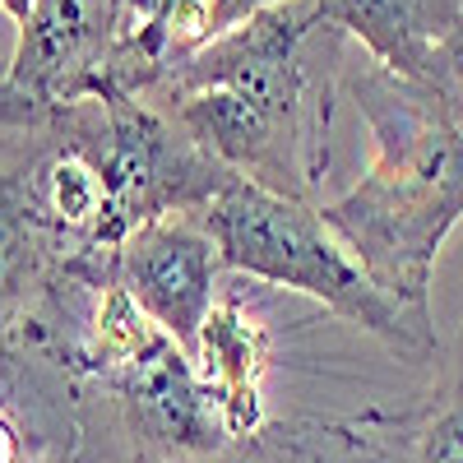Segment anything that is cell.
Segmentation results:
<instances>
[{
	"instance_id": "6da1fadb",
	"label": "cell",
	"mask_w": 463,
	"mask_h": 463,
	"mask_svg": "<svg viewBox=\"0 0 463 463\" xmlns=\"http://www.w3.org/2000/svg\"><path fill=\"white\" fill-rule=\"evenodd\" d=\"M343 47L316 0H288L167 70L144 102L167 111L237 181L316 200L329 181Z\"/></svg>"
},
{
	"instance_id": "7a4b0ae2",
	"label": "cell",
	"mask_w": 463,
	"mask_h": 463,
	"mask_svg": "<svg viewBox=\"0 0 463 463\" xmlns=\"http://www.w3.org/2000/svg\"><path fill=\"white\" fill-rule=\"evenodd\" d=\"M343 98L362 111L375 153L320 213L384 292L431 311L436 255L463 218V116L371 61L343 70Z\"/></svg>"
},
{
	"instance_id": "3957f363",
	"label": "cell",
	"mask_w": 463,
	"mask_h": 463,
	"mask_svg": "<svg viewBox=\"0 0 463 463\" xmlns=\"http://www.w3.org/2000/svg\"><path fill=\"white\" fill-rule=\"evenodd\" d=\"M204 222L222 250L227 274L316 301L320 311L362 329L399 362H440L436 316L384 292L325 222L320 200H292L250 181H232L204 209Z\"/></svg>"
},
{
	"instance_id": "277c9868",
	"label": "cell",
	"mask_w": 463,
	"mask_h": 463,
	"mask_svg": "<svg viewBox=\"0 0 463 463\" xmlns=\"http://www.w3.org/2000/svg\"><path fill=\"white\" fill-rule=\"evenodd\" d=\"M135 0H33L0 70V126H43L74 102L130 98Z\"/></svg>"
},
{
	"instance_id": "5b68a950",
	"label": "cell",
	"mask_w": 463,
	"mask_h": 463,
	"mask_svg": "<svg viewBox=\"0 0 463 463\" xmlns=\"http://www.w3.org/2000/svg\"><path fill=\"white\" fill-rule=\"evenodd\" d=\"M111 274L139 311L163 334H172L185 353H195L200 329L232 279L204 213H167L135 227L116 250Z\"/></svg>"
},
{
	"instance_id": "8992f818",
	"label": "cell",
	"mask_w": 463,
	"mask_h": 463,
	"mask_svg": "<svg viewBox=\"0 0 463 463\" xmlns=\"http://www.w3.org/2000/svg\"><path fill=\"white\" fill-rule=\"evenodd\" d=\"M190 357H195V371L209 384V394L237 445L255 440L274 421L269 375H274V357H279V334L269 325V311H264L255 283L237 274L227 279Z\"/></svg>"
},
{
	"instance_id": "52a82bcc",
	"label": "cell",
	"mask_w": 463,
	"mask_h": 463,
	"mask_svg": "<svg viewBox=\"0 0 463 463\" xmlns=\"http://www.w3.org/2000/svg\"><path fill=\"white\" fill-rule=\"evenodd\" d=\"M316 10L347 43H357L371 65L431 89L436 56L463 14V0H316Z\"/></svg>"
},
{
	"instance_id": "ba28073f",
	"label": "cell",
	"mask_w": 463,
	"mask_h": 463,
	"mask_svg": "<svg viewBox=\"0 0 463 463\" xmlns=\"http://www.w3.org/2000/svg\"><path fill=\"white\" fill-rule=\"evenodd\" d=\"M274 5H288V0H135L126 37L130 98L148 93L167 70Z\"/></svg>"
},
{
	"instance_id": "9c48e42d",
	"label": "cell",
	"mask_w": 463,
	"mask_h": 463,
	"mask_svg": "<svg viewBox=\"0 0 463 463\" xmlns=\"http://www.w3.org/2000/svg\"><path fill=\"white\" fill-rule=\"evenodd\" d=\"M213 463H399L394 458V408L366 412H288L269 427L227 449Z\"/></svg>"
},
{
	"instance_id": "30bf717a",
	"label": "cell",
	"mask_w": 463,
	"mask_h": 463,
	"mask_svg": "<svg viewBox=\"0 0 463 463\" xmlns=\"http://www.w3.org/2000/svg\"><path fill=\"white\" fill-rule=\"evenodd\" d=\"M399 463H463V320L440 347L436 375L421 394L394 408Z\"/></svg>"
},
{
	"instance_id": "8fae6325",
	"label": "cell",
	"mask_w": 463,
	"mask_h": 463,
	"mask_svg": "<svg viewBox=\"0 0 463 463\" xmlns=\"http://www.w3.org/2000/svg\"><path fill=\"white\" fill-rule=\"evenodd\" d=\"M431 93H440L463 116V14H458L454 33L445 37V47L436 56V84H431Z\"/></svg>"
},
{
	"instance_id": "7c38bea8",
	"label": "cell",
	"mask_w": 463,
	"mask_h": 463,
	"mask_svg": "<svg viewBox=\"0 0 463 463\" xmlns=\"http://www.w3.org/2000/svg\"><path fill=\"white\" fill-rule=\"evenodd\" d=\"M28 10H33V0H0V14H5V19H14V28L28 19Z\"/></svg>"
}]
</instances>
